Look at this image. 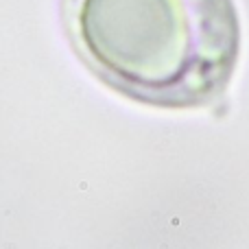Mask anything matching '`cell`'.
<instances>
[{"instance_id":"1","label":"cell","mask_w":249,"mask_h":249,"mask_svg":"<svg viewBox=\"0 0 249 249\" xmlns=\"http://www.w3.org/2000/svg\"><path fill=\"white\" fill-rule=\"evenodd\" d=\"M83 59L112 90L153 107L216 101L241 55L234 0H74Z\"/></svg>"}]
</instances>
